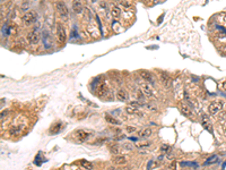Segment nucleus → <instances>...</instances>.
<instances>
[{"label": "nucleus", "instance_id": "obj_15", "mask_svg": "<svg viewBox=\"0 0 226 170\" xmlns=\"http://www.w3.org/2000/svg\"><path fill=\"white\" fill-rule=\"evenodd\" d=\"M125 112H127L128 115H139L138 108H137V107H134V106H130V105H128V106L125 107Z\"/></svg>", "mask_w": 226, "mask_h": 170}, {"label": "nucleus", "instance_id": "obj_26", "mask_svg": "<svg viewBox=\"0 0 226 170\" xmlns=\"http://www.w3.org/2000/svg\"><path fill=\"white\" fill-rule=\"evenodd\" d=\"M181 166L182 167H184V166H188V167H197V163H195V162H192V163H190V162H182Z\"/></svg>", "mask_w": 226, "mask_h": 170}, {"label": "nucleus", "instance_id": "obj_12", "mask_svg": "<svg viewBox=\"0 0 226 170\" xmlns=\"http://www.w3.org/2000/svg\"><path fill=\"white\" fill-rule=\"evenodd\" d=\"M72 10H73L75 14H82V5L80 3V1H78V0H73L72 1Z\"/></svg>", "mask_w": 226, "mask_h": 170}, {"label": "nucleus", "instance_id": "obj_30", "mask_svg": "<svg viewBox=\"0 0 226 170\" xmlns=\"http://www.w3.org/2000/svg\"><path fill=\"white\" fill-rule=\"evenodd\" d=\"M168 149H170V148H168L167 145H163V146L161 148V150H162L163 152H167V150H168Z\"/></svg>", "mask_w": 226, "mask_h": 170}, {"label": "nucleus", "instance_id": "obj_27", "mask_svg": "<svg viewBox=\"0 0 226 170\" xmlns=\"http://www.w3.org/2000/svg\"><path fill=\"white\" fill-rule=\"evenodd\" d=\"M125 129H127V132H128V133H134V132L137 130V128L134 127V126H127Z\"/></svg>", "mask_w": 226, "mask_h": 170}, {"label": "nucleus", "instance_id": "obj_9", "mask_svg": "<svg viewBox=\"0 0 226 170\" xmlns=\"http://www.w3.org/2000/svg\"><path fill=\"white\" fill-rule=\"evenodd\" d=\"M61 128H62L61 121H55L54 124H52V126L50 127V129H49V134L55 135V134H58V133L61 130Z\"/></svg>", "mask_w": 226, "mask_h": 170}, {"label": "nucleus", "instance_id": "obj_1", "mask_svg": "<svg viewBox=\"0 0 226 170\" xmlns=\"http://www.w3.org/2000/svg\"><path fill=\"white\" fill-rule=\"evenodd\" d=\"M224 108V102L220 100H214L209 103L208 106V112L210 115H217L220 110H223Z\"/></svg>", "mask_w": 226, "mask_h": 170}, {"label": "nucleus", "instance_id": "obj_3", "mask_svg": "<svg viewBox=\"0 0 226 170\" xmlns=\"http://www.w3.org/2000/svg\"><path fill=\"white\" fill-rule=\"evenodd\" d=\"M89 136H91V134L84 129H77L75 132V137L78 141V143H84V142L88 141Z\"/></svg>", "mask_w": 226, "mask_h": 170}, {"label": "nucleus", "instance_id": "obj_32", "mask_svg": "<svg viewBox=\"0 0 226 170\" xmlns=\"http://www.w3.org/2000/svg\"><path fill=\"white\" fill-rule=\"evenodd\" d=\"M225 133H226V127H225Z\"/></svg>", "mask_w": 226, "mask_h": 170}, {"label": "nucleus", "instance_id": "obj_22", "mask_svg": "<svg viewBox=\"0 0 226 170\" xmlns=\"http://www.w3.org/2000/svg\"><path fill=\"white\" fill-rule=\"evenodd\" d=\"M120 6H122L124 9H129L132 6V3L130 1H128V0H121L120 1Z\"/></svg>", "mask_w": 226, "mask_h": 170}, {"label": "nucleus", "instance_id": "obj_14", "mask_svg": "<svg viewBox=\"0 0 226 170\" xmlns=\"http://www.w3.org/2000/svg\"><path fill=\"white\" fill-rule=\"evenodd\" d=\"M138 74H139V76H140L144 81H146V82L152 81V74H150L149 72H147V70H139Z\"/></svg>", "mask_w": 226, "mask_h": 170}, {"label": "nucleus", "instance_id": "obj_7", "mask_svg": "<svg viewBox=\"0 0 226 170\" xmlns=\"http://www.w3.org/2000/svg\"><path fill=\"white\" fill-rule=\"evenodd\" d=\"M179 108H180V111L182 112L183 116H185V117H188V118H192V111H191V109L189 108L188 105L181 102V103L179 105Z\"/></svg>", "mask_w": 226, "mask_h": 170}, {"label": "nucleus", "instance_id": "obj_17", "mask_svg": "<svg viewBox=\"0 0 226 170\" xmlns=\"http://www.w3.org/2000/svg\"><path fill=\"white\" fill-rule=\"evenodd\" d=\"M153 134V129L152 128H145V129H143L141 132H139V136L140 137H143V138H146V137H149L150 135Z\"/></svg>", "mask_w": 226, "mask_h": 170}, {"label": "nucleus", "instance_id": "obj_19", "mask_svg": "<svg viewBox=\"0 0 226 170\" xmlns=\"http://www.w3.org/2000/svg\"><path fill=\"white\" fill-rule=\"evenodd\" d=\"M105 120H106L109 124H111V125H120V121H119L118 119H115L113 116H110V115H106V116H105Z\"/></svg>", "mask_w": 226, "mask_h": 170}, {"label": "nucleus", "instance_id": "obj_29", "mask_svg": "<svg viewBox=\"0 0 226 170\" xmlns=\"http://www.w3.org/2000/svg\"><path fill=\"white\" fill-rule=\"evenodd\" d=\"M129 105H130V106L137 107V108H139V107H140V103H139V102H137V101H131Z\"/></svg>", "mask_w": 226, "mask_h": 170}, {"label": "nucleus", "instance_id": "obj_18", "mask_svg": "<svg viewBox=\"0 0 226 170\" xmlns=\"http://www.w3.org/2000/svg\"><path fill=\"white\" fill-rule=\"evenodd\" d=\"M116 98H118V100L123 101V102L128 100V95H127L125 91H123V90H118V92H116Z\"/></svg>", "mask_w": 226, "mask_h": 170}, {"label": "nucleus", "instance_id": "obj_20", "mask_svg": "<svg viewBox=\"0 0 226 170\" xmlns=\"http://www.w3.org/2000/svg\"><path fill=\"white\" fill-rule=\"evenodd\" d=\"M202 127L207 130H210V121L206 115H202Z\"/></svg>", "mask_w": 226, "mask_h": 170}, {"label": "nucleus", "instance_id": "obj_16", "mask_svg": "<svg viewBox=\"0 0 226 170\" xmlns=\"http://www.w3.org/2000/svg\"><path fill=\"white\" fill-rule=\"evenodd\" d=\"M111 15L113 18H119L121 16V8L118 6H112L111 8Z\"/></svg>", "mask_w": 226, "mask_h": 170}, {"label": "nucleus", "instance_id": "obj_23", "mask_svg": "<svg viewBox=\"0 0 226 170\" xmlns=\"http://www.w3.org/2000/svg\"><path fill=\"white\" fill-rule=\"evenodd\" d=\"M161 77H162V78H161V79H162V82H163L165 85H167L168 83H170V81H171V79H170V76H168V75H166V74H162Z\"/></svg>", "mask_w": 226, "mask_h": 170}, {"label": "nucleus", "instance_id": "obj_28", "mask_svg": "<svg viewBox=\"0 0 226 170\" xmlns=\"http://www.w3.org/2000/svg\"><path fill=\"white\" fill-rule=\"evenodd\" d=\"M119 152H120V150H119V148L118 146H114V148H111V153L112 154H119Z\"/></svg>", "mask_w": 226, "mask_h": 170}, {"label": "nucleus", "instance_id": "obj_6", "mask_svg": "<svg viewBox=\"0 0 226 170\" xmlns=\"http://www.w3.org/2000/svg\"><path fill=\"white\" fill-rule=\"evenodd\" d=\"M27 40H28V42L31 43V44H36V43L40 41V34H39V32L36 30L30 32L28 35H27Z\"/></svg>", "mask_w": 226, "mask_h": 170}, {"label": "nucleus", "instance_id": "obj_8", "mask_svg": "<svg viewBox=\"0 0 226 170\" xmlns=\"http://www.w3.org/2000/svg\"><path fill=\"white\" fill-rule=\"evenodd\" d=\"M140 87H141V91L144 92V94L146 96H152L153 95V90H152V86L148 84L147 82H141V83H140Z\"/></svg>", "mask_w": 226, "mask_h": 170}, {"label": "nucleus", "instance_id": "obj_2", "mask_svg": "<svg viewBox=\"0 0 226 170\" xmlns=\"http://www.w3.org/2000/svg\"><path fill=\"white\" fill-rule=\"evenodd\" d=\"M57 38H58V41L59 43H66L67 41V33H66V29L63 27L62 24H58L57 25Z\"/></svg>", "mask_w": 226, "mask_h": 170}, {"label": "nucleus", "instance_id": "obj_21", "mask_svg": "<svg viewBox=\"0 0 226 170\" xmlns=\"http://www.w3.org/2000/svg\"><path fill=\"white\" fill-rule=\"evenodd\" d=\"M79 163H80V166L82 168H85V169H93V163L89 162V161H87V160H80Z\"/></svg>", "mask_w": 226, "mask_h": 170}, {"label": "nucleus", "instance_id": "obj_13", "mask_svg": "<svg viewBox=\"0 0 226 170\" xmlns=\"http://www.w3.org/2000/svg\"><path fill=\"white\" fill-rule=\"evenodd\" d=\"M152 145V142H148V141H141V142H136V146L138 149H141V150H146V149H149Z\"/></svg>", "mask_w": 226, "mask_h": 170}, {"label": "nucleus", "instance_id": "obj_4", "mask_svg": "<svg viewBox=\"0 0 226 170\" xmlns=\"http://www.w3.org/2000/svg\"><path fill=\"white\" fill-rule=\"evenodd\" d=\"M36 17H37V15H36L35 11H28V13L23 15L21 20H23L25 25H31V24H33L34 22L36 21Z\"/></svg>", "mask_w": 226, "mask_h": 170}, {"label": "nucleus", "instance_id": "obj_25", "mask_svg": "<svg viewBox=\"0 0 226 170\" xmlns=\"http://www.w3.org/2000/svg\"><path fill=\"white\" fill-rule=\"evenodd\" d=\"M218 114H219V115H218V118H219L220 120H226V111L220 110Z\"/></svg>", "mask_w": 226, "mask_h": 170}, {"label": "nucleus", "instance_id": "obj_11", "mask_svg": "<svg viewBox=\"0 0 226 170\" xmlns=\"http://www.w3.org/2000/svg\"><path fill=\"white\" fill-rule=\"evenodd\" d=\"M113 163L114 164H116V166H124L125 163H127V158L124 157V155H119V154H116L114 158H113Z\"/></svg>", "mask_w": 226, "mask_h": 170}, {"label": "nucleus", "instance_id": "obj_5", "mask_svg": "<svg viewBox=\"0 0 226 170\" xmlns=\"http://www.w3.org/2000/svg\"><path fill=\"white\" fill-rule=\"evenodd\" d=\"M55 9L58 11V14L61 16V17H68V15H69V11H68V8H67V6H66V3L64 2H62V1H58L57 3H55Z\"/></svg>", "mask_w": 226, "mask_h": 170}, {"label": "nucleus", "instance_id": "obj_24", "mask_svg": "<svg viewBox=\"0 0 226 170\" xmlns=\"http://www.w3.org/2000/svg\"><path fill=\"white\" fill-rule=\"evenodd\" d=\"M217 160H218V158H217L216 155H214V157L209 158V159H208V161H206V164H210V163H216V162H217Z\"/></svg>", "mask_w": 226, "mask_h": 170}, {"label": "nucleus", "instance_id": "obj_10", "mask_svg": "<svg viewBox=\"0 0 226 170\" xmlns=\"http://www.w3.org/2000/svg\"><path fill=\"white\" fill-rule=\"evenodd\" d=\"M109 92V87L105 84H100L97 87H96V94L100 96V98H103Z\"/></svg>", "mask_w": 226, "mask_h": 170}, {"label": "nucleus", "instance_id": "obj_31", "mask_svg": "<svg viewBox=\"0 0 226 170\" xmlns=\"http://www.w3.org/2000/svg\"><path fill=\"white\" fill-rule=\"evenodd\" d=\"M224 21H225V23H226V15L224 16Z\"/></svg>", "mask_w": 226, "mask_h": 170}]
</instances>
